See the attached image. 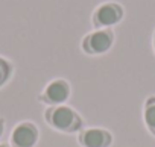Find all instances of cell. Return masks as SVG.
Here are the masks:
<instances>
[{
  "mask_svg": "<svg viewBox=\"0 0 155 147\" xmlns=\"http://www.w3.org/2000/svg\"><path fill=\"white\" fill-rule=\"evenodd\" d=\"M114 43V34L110 27L107 29H97L91 34H88L82 41V49L90 55H101L111 49Z\"/></svg>",
  "mask_w": 155,
  "mask_h": 147,
  "instance_id": "1",
  "label": "cell"
},
{
  "mask_svg": "<svg viewBox=\"0 0 155 147\" xmlns=\"http://www.w3.org/2000/svg\"><path fill=\"white\" fill-rule=\"evenodd\" d=\"M122 18H123V8L116 2H107L97 6V9L94 11L93 24L101 29H107L117 24Z\"/></svg>",
  "mask_w": 155,
  "mask_h": 147,
  "instance_id": "2",
  "label": "cell"
},
{
  "mask_svg": "<svg viewBox=\"0 0 155 147\" xmlns=\"http://www.w3.org/2000/svg\"><path fill=\"white\" fill-rule=\"evenodd\" d=\"M49 121L52 123L53 127L64 130V132H71L76 130L81 126V120L76 115V112L73 109H70L68 106H58L53 108L49 112Z\"/></svg>",
  "mask_w": 155,
  "mask_h": 147,
  "instance_id": "3",
  "label": "cell"
},
{
  "mask_svg": "<svg viewBox=\"0 0 155 147\" xmlns=\"http://www.w3.org/2000/svg\"><path fill=\"white\" fill-rule=\"evenodd\" d=\"M38 139V130L35 126L26 123V124H20L18 127H15L14 133H12V141L15 144V147H32Z\"/></svg>",
  "mask_w": 155,
  "mask_h": 147,
  "instance_id": "4",
  "label": "cell"
},
{
  "mask_svg": "<svg viewBox=\"0 0 155 147\" xmlns=\"http://www.w3.org/2000/svg\"><path fill=\"white\" fill-rule=\"evenodd\" d=\"M84 147H108L111 144V135L102 129H88L81 135Z\"/></svg>",
  "mask_w": 155,
  "mask_h": 147,
  "instance_id": "5",
  "label": "cell"
},
{
  "mask_svg": "<svg viewBox=\"0 0 155 147\" xmlns=\"http://www.w3.org/2000/svg\"><path fill=\"white\" fill-rule=\"evenodd\" d=\"M68 94H70V88H68L67 82H64V81H53L46 88V93H44L46 99L50 103H56V105L65 102Z\"/></svg>",
  "mask_w": 155,
  "mask_h": 147,
  "instance_id": "6",
  "label": "cell"
},
{
  "mask_svg": "<svg viewBox=\"0 0 155 147\" xmlns=\"http://www.w3.org/2000/svg\"><path fill=\"white\" fill-rule=\"evenodd\" d=\"M144 121H146V126L149 127V130H150L152 133H155V97H150V99L146 102Z\"/></svg>",
  "mask_w": 155,
  "mask_h": 147,
  "instance_id": "7",
  "label": "cell"
},
{
  "mask_svg": "<svg viewBox=\"0 0 155 147\" xmlns=\"http://www.w3.org/2000/svg\"><path fill=\"white\" fill-rule=\"evenodd\" d=\"M9 73H11V67H9V64H8L5 59L0 58V85H2V84L8 79Z\"/></svg>",
  "mask_w": 155,
  "mask_h": 147,
  "instance_id": "8",
  "label": "cell"
},
{
  "mask_svg": "<svg viewBox=\"0 0 155 147\" xmlns=\"http://www.w3.org/2000/svg\"><path fill=\"white\" fill-rule=\"evenodd\" d=\"M153 49H155V35H153Z\"/></svg>",
  "mask_w": 155,
  "mask_h": 147,
  "instance_id": "9",
  "label": "cell"
},
{
  "mask_svg": "<svg viewBox=\"0 0 155 147\" xmlns=\"http://www.w3.org/2000/svg\"><path fill=\"white\" fill-rule=\"evenodd\" d=\"M0 147H6V145H0Z\"/></svg>",
  "mask_w": 155,
  "mask_h": 147,
  "instance_id": "10",
  "label": "cell"
}]
</instances>
